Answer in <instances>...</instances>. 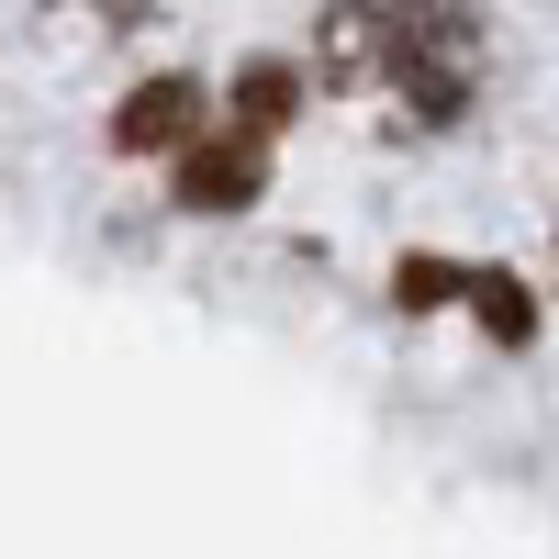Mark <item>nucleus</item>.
<instances>
[{"label": "nucleus", "instance_id": "obj_1", "mask_svg": "<svg viewBox=\"0 0 559 559\" xmlns=\"http://www.w3.org/2000/svg\"><path fill=\"white\" fill-rule=\"evenodd\" d=\"M313 68L381 134H437L481 90V23L471 0H336L313 34Z\"/></svg>", "mask_w": 559, "mask_h": 559}, {"label": "nucleus", "instance_id": "obj_2", "mask_svg": "<svg viewBox=\"0 0 559 559\" xmlns=\"http://www.w3.org/2000/svg\"><path fill=\"white\" fill-rule=\"evenodd\" d=\"M292 102H302V79L280 68V57H258V68L236 79V112H224V123H202L191 146H179V202H191V213H236V202L258 191L269 134L292 123Z\"/></svg>", "mask_w": 559, "mask_h": 559}, {"label": "nucleus", "instance_id": "obj_3", "mask_svg": "<svg viewBox=\"0 0 559 559\" xmlns=\"http://www.w3.org/2000/svg\"><path fill=\"white\" fill-rule=\"evenodd\" d=\"M392 292H403V302H471V313L492 324L503 347H526V292H515V280H492V269H448V258H414V269L392 280Z\"/></svg>", "mask_w": 559, "mask_h": 559}, {"label": "nucleus", "instance_id": "obj_4", "mask_svg": "<svg viewBox=\"0 0 559 559\" xmlns=\"http://www.w3.org/2000/svg\"><path fill=\"white\" fill-rule=\"evenodd\" d=\"M191 134H202V79H146L112 112V146H134V157H179Z\"/></svg>", "mask_w": 559, "mask_h": 559}, {"label": "nucleus", "instance_id": "obj_5", "mask_svg": "<svg viewBox=\"0 0 559 559\" xmlns=\"http://www.w3.org/2000/svg\"><path fill=\"white\" fill-rule=\"evenodd\" d=\"M102 12H146V0H102Z\"/></svg>", "mask_w": 559, "mask_h": 559}]
</instances>
